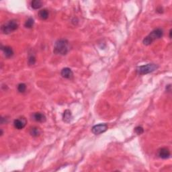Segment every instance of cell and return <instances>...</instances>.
<instances>
[{
	"label": "cell",
	"mask_w": 172,
	"mask_h": 172,
	"mask_svg": "<svg viewBox=\"0 0 172 172\" xmlns=\"http://www.w3.org/2000/svg\"><path fill=\"white\" fill-rule=\"evenodd\" d=\"M69 51V43L66 39H59L55 42L53 52L57 55H65Z\"/></svg>",
	"instance_id": "6da1fadb"
},
{
	"label": "cell",
	"mask_w": 172,
	"mask_h": 172,
	"mask_svg": "<svg viewBox=\"0 0 172 172\" xmlns=\"http://www.w3.org/2000/svg\"><path fill=\"white\" fill-rule=\"evenodd\" d=\"M164 35V31L161 28H157L152 31L148 36L143 39V44L145 45H150L155 40L159 39Z\"/></svg>",
	"instance_id": "7a4b0ae2"
},
{
	"label": "cell",
	"mask_w": 172,
	"mask_h": 172,
	"mask_svg": "<svg viewBox=\"0 0 172 172\" xmlns=\"http://www.w3.org/2000/svg\"><path fill=\"white\" fill-rule=\"evenodd\" d=\"M18 26V22L16 20H11L1 26V30L4 34H8L16 30Z\"/></svg>",
	"instance_id": "3957f363"
},
{
	"label": "cell",
	"mask_w": 172,
	"mask_h": 172,
	"mask_svg": "<svg viewBox=\"0 0 172 172\" xmlns=\"http://www.w3.org/2000/svg\"><path fill=\"white\" fill-rule=\"evenodd\" d=\"M158 68V66L154 63H149L145 65L139 66L137 68V72L139 75H146L153 72Z\"/></svg>",
	"instance_id": "277c9868"
},
{
	"label": "cell",
	"mask_w": 172,
	"mask_h": 172,
	"mask_svg": "<svg viewBox=\"0 0 172 172\" xmlns=\"http://www.w3.org/2000/svg\"><path fill=\"white\" fill-rule=\"evenodd\" d=\"M107 129H108V125L106 124H99L93 126L91 128V131L94 135H98L104 133L107 131Z\"/></svg>",
	"instance_id": "5b68a950"
},
{
	"label": "cell",
	"mask_w": 172,
	"mask_h": 172,
	"mask_svg": "<svg viewBox=\"0 0 172 172\" xmlns=\"http://www.w3.org/2000/svg\"><path fill=\"white\" fill-rule=\"evenodd\" d=\"M26 120L24 118H20L18 119H15L14 122V125L15 128L21 130L24 128L26 126Z\"/></svg>",
	"instance_id": "8992f818"
},
{
	"label": "cell",
	"mask_w": 172,
	"mask_h": 172,
	"mask_svg": "<svg viewBox=\"0 0 172 172\" xmlns=\"http://www.w3.org/2000/svg\"><path fill=\"white\" fill-rule=\"evenodd\" d=\"M170 151H169V149L166 148V147H163V148H161L159 149L158 151V156L160 158L164 159H168L169 157H170Z\"/></svg>",
	"instance_id": "52a82bcc"
},
{
	"label": "cell",
	"mask_w": 172,
	"mask_h": 172,
	"mask_svg": "<svg viewBox=\"0 0 172 172\" xmlns=\"http://www.w3.org/2000/svg\"><path fill=\"white\" fill-rule=\"evenodd\" d=\"M61 75L62 77L66 78V79H72L73 77V73L71 71V69L68 67L63 68L61 70Z\"/></svg>",
	"instance_id": "ba28073f"
},
{
	"label": "cell",
	"mask_w": 172,
	"mask_h": 172,
	"mask_svg": "<svg viewBox=\"0 0 172 172\" xmlns=\"http://www.w3.org/2000/svg\"><path fill=\"white\" fill-rule=\"evenodd\" d=\"M33 120L38 122H44L46 121V117L41 112H36L32 115Z\"/></svg>",
	"instance_id": "9c48e42d"
},
{
	"label": "cell",
	"mask_w": 172,
	"mask_h": 172,
	"mask_svg": "<svg viewBox=\"0 0 172 172\" xmlns=\"http://www.w3.org/2000/svg\"><path fill=\"white\" fill-rule=\"evenodd\" d=\"M1 50L3 51L4 54L6 58H10L14 55V51H13L12 48L10 46H1Z\"/></svg>",
	"instance_id": "30bf717a"
},
{
	"label": "cell",
	"mask_w": 172,
	"mask_h": 172,
	"mask_svg": "<svg viewBox=\"0 0 172 172\" xmlns=\"http://www.w3.org/2000/svg\"><path fill=\"white\" fill-rule=\"evenodd\" d=\"M62 119H63V121L66 122V123H69V122H71V120L73 119V117L70 110H66L64 112L63 115H62Z\"/></svg>",
	"instance_id": "8fae6325"
},
{
	"label": "cell",
	"mask_w": 172,
	"mask_h": 172,
	"mask_svg": "<svg viewBox=\"0 0 172 172\" xmlns=\"http://www.w3.org/2000/svg\"><path fill=\"white\" fill-rule=\"evenodd\" d=\"M41 129L39 128H38L37 126H33L31 127V128L30 129V134L32 137H39V136L41 135Z\"/></svg>",
	"instance_id": "7c38bea8"
},
{
	"label": "cell",
	"mask_w": 172,
	"mask_h": 172,
	"mask_svg": "<svg viewBox=\"0 0 172 172\" xmlns=\"http://www.w3.org/2000/svg\"><path fill=\"white\" fill-rule=\"evenodd\" d=\"M39 15L40 18L42 20H46L48 18L49 12L47 10H46V9H43V10H41L39 11Z\"/></svg>",
	"instance_id": "4fadbf2b"
},
{
	"label": "cell",
	"mask_w": 172,
	"mask_h": 172,
	"mask_svg": "<svg viewBox=\"0 0 172 172\" xmlns=\"http://www.w3.org/2000/svg\"><path fill=\"white\" fill-rule=\"evenodd\" d=\"M42 6V4L39 0H34V1H31V7L34 10H38L40 9Z\"/></svg>",
	"instance_id": "5bb4252c"
},
{
	"label": "cell",
	"mask_w": 172,
	"mask_h": 172,
	"mask_svg": "<svg viewBox=\"0 0 172 172\" xmlns=\"http://www.w3.org/2000/svg\"><path fill=\"white\" fill-rule=\"evenodd\" d=\"M34 19L32 18H29L26 21L25 24H24V26L27 28H32L34 26Z\"/></svg>",
	"instance_id": "9a60e30c"
},
{
	"label": "cell",
	"mask_w": 172,
	"mask_h": 172,
	"mask_svg": "<svg viewBox=\"0 0 172 172\" xmlns=\"http://www.w3.org/2000/svg\"><path fill=\"white\" fill-rule=\"evenodd\" d=\"M26 90V85L25 84H20L18 86V91H19L20 93H24V91Z\"/></svg>",
	"instance_id": "2e32d148"
},
{
	"label": "cell",
	"mask_w": 172,
	"mask_h": 172,
	"mask_svg": "<svg viewBox=\"0 0 172 172\" xmlns=\"http://www.w3.org/2000/svg\"><path fill=\"white\" fill-rule=\"evenodd\" d=\"M135 132L137 134V135H140L144 133V129H143V127L138 126L136 127V128H135Z\"/></svg>",
	"instance_id": "e0dca14e"
},
{
	"label": "cell",
	"mask_w": 172,
	"mask_h": 172,
	"mask_svg": "<svg viewBox=\"0 0 172 172\" xmlns=\"http://www.w3.org/2000/svg\"><path fill=\"white\" fill-rule=\"evenodd\" d=\"M35 62H36V57L33 55H30L28 58V63H29V65H34Z\"/></svg>",
	"instance_id": "ac0fdd59"
},
{
	"label": "cell",
	"mask_w": 172,
	"mask_h": 172,
	"mask_svg": "<svg viewBox=\"0 0 172 172\" xmlns=\"http://www.w3.org/2000/svg\"><path fill=\"white\" fill-rule=\"evenodd\" d=\"M172 32V30L171 29L170 30H169V38H170V39H171V32Z\"/></svg>",
	"instance_id": "d6986e66"
}]
</instances>
